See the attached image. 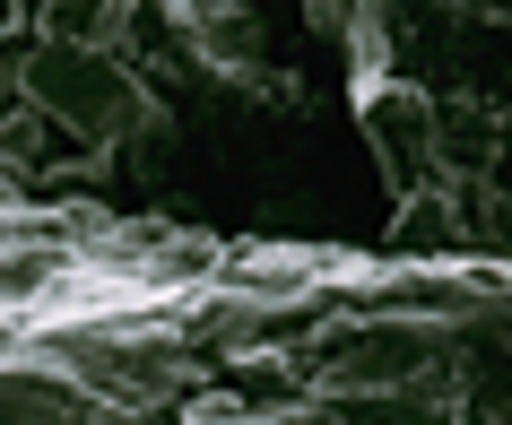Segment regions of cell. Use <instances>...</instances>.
I'll return each mask as SVG.
<instances>
[{"mask_svg":"<svg viewBox=\"0 0 512 425\" xmlns=\"http://www.w3.org/2000/svg\"><path fill=\"white\" fill-rule=\"evenodd\" d=\"M365 122H374V139H382V157H391V174H417V165L434 157V105L417 96V87L365 79Z\"/></svg>","mask_w":512,"mask_h":425,"instance_id":"obj_1","label":"cell"}]
</instances>
